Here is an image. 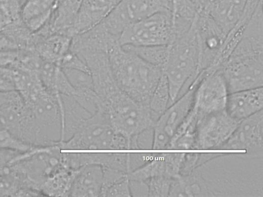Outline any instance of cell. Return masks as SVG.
<instances>
[{
	"label": "cell",
	"mask_w": 263,
	"mask_h": 197,
	"mask_svg": "<svg viewBox=\"0 0 263 197\" xmlns=\"http://www.w3.org/2000/svg\"><path fill=\"white\" fill-rule=\"evenodd\" d=\"M13 91L11 92H2L0 91V107L6 102L10 97Z\"/></svg>",
	"instance_id": "obj_31"
},
{
	"label": "cell",
	"mask_w": 263,
	"mask_h": 197,
	"mask_svg": "<svg viewBox=\"0 0 263 197\" xmlns=\"http://www.w3.org/2000/svg\"><path fill=\"white\" fill-rule=\"evenodd\" d=\"M115 80L119 88L136 102L148 105L162 75V69L120 44L108 53Z\"/></svg>",
	"instance_id": "obj_3"
},
{
	"label": "cell",
	"mask_w": 263,
	"mask_h": 197,
	"mask_svg": "<svg viewBox=\"0 0 263 197\" xmlns=\"http://www.w3.org/2000/svg\"><path fill=\"white\" fill-rule=\"evenodd\" d=\"M78 169L64 165L51 174L41 188L43 196H69Z\"/></svg>",
	"instance_id": "obj_22"
},
{
	"label": "cell",
	"mask_w": 263,
	"mask_h": 197,
	"mask_svg": "<svg viewBox=\"0 0 263 197\" xmlns=\"http://www.w3.org/2000/svg\"><path fill=\"white\" fill-rule=\"evenodd\" d=\"M101 196H132L128 175L106 188Z\"/></svg>",
	"instance_id": "obj_29"
},
{
	"label": "cell",
	"mask_w": 263,
	"mask_h": 197,
	"mask_svg": "<svg viewBox=\"0 0 263 197\" xmlns=\"http://www.w3.org/2000/svg\"><path fill=\"white\" fill-rule=\"evenodd\" d=\"M139 55L149 63L162 68L167 55L168 46L135 47L122 46Z\"/></svg>",
	"instance_id": "obj_25"
},
{
	"label": "cell",
	"mask_w": 263,
	"mask_h": 197,
	"mask_svg": "<svg viewBox=\"0 0 263 197\" xmlns=\"http://www.w3.org/2000/svg\"><path fill=\"white\" fill-rule=\"evenodd\" d=\"M195 27L199 48L201 73L215 70L226 35L204 12H201L196 19Z\"/></svg>",
	"instance_id": "obj_13"
},
{
	"label": "cell",
	"mask_w": 263,
	"mask_h": 197,
	"mask_svg": "<svg viewBox=\"0 0 263 197\" xmlns=\"http://www.w3.org/2000/svg\"><path fill=\"white\" fill-rule=\"evenodd\" d=\"M168 196L263 197V157L215 153L175 179Z\"/></svg>",
	"instance_id": "obj_1"
},
{
	"label": "cell",
	"mask_w": 263,
	"mask_h": 197,
	"mask_svg": "<svg viewBox=\"0 0 263 197\" xmlns=\"http://www.w3.org/2000/svg\"><path fill=\"white\" fill-rule=\"evenodd\" d=\"M169 102L168 85L166 78L162 74L149 103V109L155 122L168 107Z\"/></svg>",
	"instance_id": "obj_24"
},
{
	"label": "cell",
	"mask_w": 263,
	"mask_h": 197,
	"mask_svg": "<svg viewBox=\"0 0 263 197\" xmlns=\"http://www.w3.org/2000/svg\"><path fill=\"white\" fill-rule=\"evenodd\" d=\"M64 112V134L62 141L70 138L92 114L72 96L61 95Z\"/></svg>",
	"instance_id": "obj_23"
},
{
	"label": "cell",
	"mask_w": 263,
	"mask_h": 197,
	"mask_svg": "<svg viewBox=\"0 0 263 197\" xmlns=\"http://www.w3.org/2000/svg\"><path fill=\"white\" fill-rule=\"evenodd\" d=\"M262 109L261 87L229 93L225 110L230 116L240 121Z\"/></svg>",
	"instance_id": "obj_18"
},
{
	"label": "cell",
	"mask_w": 263,
	"mask_h": 197,
	"mask_svg": "<svg viewBox=\"0 0 263 197\" xmlns=\"http://www.w3.org/2000/svg\"><path fill=\"white\" fill-rule=\"evenodd\" d=\"M239 122L230 116L226 110L200 117L196 129V149L219 150Z\"/></svg>",
	"instance_id": "obj_12"
},
{
	"label": "cell",
	"mask_w": 263,
	"mask_h": 197,
	"mask_svg": "<svg viewBox=\"0 0 263 197\" xmlns=\"http://www.w3.org/2000/svg\"><path fill=\"white\" fill-rule=\"evenodd\" d=\"M103 184L102 166L88 165L78 169L69 196H101Z\"/></svg>",
	"instance_id": "obj_20"
},
{
	"label": "cell",
	"mask_w": 263,
	"mask_h": 197,
	"mask_svg": "<svg viewBox=\"0 0 263 197\" xmlns=\"http://www.w3.org/2000/svg\"><path fill=\"white\" fill-rule=\"evenodd\" d=\"M72 37L54 33L41 36L35 34L32 48L44 61L60 66L66 54L71 50Z\"/></svg>",
	"instance_id": "obj_19"
},
{
	"label": "cell",
	"mask_w": 263,
	"mask_h": 197,
	"mask_svg": "<svg viewBox=\"0 0 263 197\" xmlns=\"http://www.w3.org/2000/svg\"><path fill=\"white\" fill-rule=\"evenodd\" d=\"M167 46V55L162 69L168 85L170 106L201 73L195 23L189 30L174 37Z\"/></svg>",
	"instance_id": "obj_4"
},
{
	"label": "cell",
	"mask_w": 263,
	"mask_h": 197,
	"mask_svg": "<svg viewBox=\"0 0 263 197\" xmlns=\"http://www.w3.org/2000/svg\"><path fill=\"white\" fill-rule=\"evenodd\" d=\"M174 179L158 176L150 178L144 183L147 187V196H168Z\"/></svg>",
	"instance_id": "obj_27"
},
{
	"label": "cell",
	"mask_w": 263,
	"mask_h": 197,
	"mask_svg": "<svg viewBox=\"0 0 263 197\" xmlns=\"http://www.w3.org/2000/svg\"><path fill=\"white\" fill-rule=\"evenodd\" d=\"M196 83L194 82L169 106L155 122L152 128V149H167L172 139L192 109Z\"/></svg>",
	"instance_id": "obj_10"
},
{
	"label": "cell",
	"mask_w": 263,
	"mask_h": 197,
	"mask_svg": "<svg viewBox=\"0 0 263 197\" xmlns=\"http://www.w3.org/2000/svg\"><path fill=\"white\" fill-rule=\"evenodd\" d=\"M173 38L171 13H159L127 27L119 37L121 46L168 45Z\"/></svg>",
	"instance_id": "obj_8"
},
{
	"label": "cell",
	"mask_w": 263,
	"mask_h": 197,
	"mask_svg": "<svg viewBox=\"0 0 263 197\" xmlns=\"http://www.w3.org/2000/svg\"><path fill=\"white\" fill-rule=\"evenodd\" d=\"M173 0H122L99 24L120 37L129 26L159 13H171Z\"/></svg>",
	"instance_id": "obj_7"
},
{
	"label": "cell",
	"mask_w": 263,
	"mask_h": 197,
	"mask_svg": "<svg viewBox=\"0 0 263 197\" xmlns=\"http://www.w3.org/2000/svg\"><path fill=\"white\" fill-rule=\"evenodd\" d=\"M20 0H0V31L22 20Z\"/></svg>",
	"instance_id": "obj_26"
},
{
	"label": "cell",
	"mask_w": 263,
	"mask_h": 197,
	"mask_svg": "<svg viewBox=\"0 0 263 197\" xmlns=\"http://www.w3.org/2000/svg\"><path fill=\"white\" fill-rule=\"evenodd\" d=\"M22 100L24 105L19 139L32 147L61 142L64 134L61 96L54 95L43 87Z\"/></svg>",
	"instance_id": "obj_2"
},
{
	"label": "cell",
	"mask_w": 263,
	"mask_h": 197,
	"mask_svg": "<svg viewBox=\"0 0 263 197\" xmlns=\"http://www.w3.org/2000/svg\"><path fill=\"white\" fill-rule=\"evenodd\" d=\"M57 4L58 0H26L21 7L22 19L36 33L48 23Z\"/></svg>",
	"instance_id": "obj_21"
},
{
	"label": "cell",
	"mask_w": 263,
	"mask_h": 197,
	"mask_svg": "<svg viewBox=\"0 0 263 197\" xmlns=\"http://www.w3.org/2000/svg\"><path fill=\"white\" fill-rule=\"evenodd\" d=\"M62 0H58V4Z\"/></svg>",
	"instance_id": "obj_33"
},
{
	"label": "cell",
	"mask_w": 263,
	"mask_h": 197,
	"mask_svg": "<svg viewBox=\"0 0 263 197\" xmlns=\"http://www.w3.org/2000/svg\"><path fill=\"white\" fill-rule=\"evenodd\" d=\"M122 0H83L72 28V36L100 23Z\"/></svg>",
	"instance_id": "obj_17"
},
{
	"label": "cell",
	"mask_w": 263,
	"mask_h": 197,
	"mask_svg": "<svg viewBox=\"0 0 263 197\" xmlns=\"http://www.w3.org/2000/svg\"><path fill=\"white\" fill-rule=\"evenodd\" d=\"M59 144L63 151L132 150L130 141L117 132L99 110L91 115L70 138Z\"/></svg>",
	"instance_id": "obj_5"
},
{
	"label": "cell",
	"mask_w": 263,
	"mask_h": 197,
	"mask_svg": "<svg viewBox=\"0 0 263 197\" xmlns=\"http://www.w3.org/2000/svg\"><path fill=\"white\" fill-rule=\"evenodd\" d=\"M263 53L230 54L220 66L229 93L263 86Z\"/></svg>",
	"instance_id": "obj_9"
},
{
	"label": "cell",
	"mask_w": 263,
	"mask_h": 197,
	"mask_svg": "<svg viewBox=\"0 0 263 197\" xmlns=\"http://www.w3.org/2000/svg\"><path fill=\"white\" fill-rule=\"evenodd\" d=\"M98 110L117 132L129 140L152 128L155 123L149 105L136 102L122 90L102 103Z\"/></svg>",
	"instance_id": "obj_6"
},
{
	"label": "cell",
	"mask_w": 263,
	"mask_h": 197,
	"mask_svg": "<svg viewBox=\"0 0 263 197\" xmlns=\"http://www.w3.org/2000/svg\"><path fill=\"white\" fill-rule=\"evenodd\" d=\"M263 110L239 122L219 150H240L250 156L263 157Z\"/></svg>",
	"instance_id": "obj_15"
},
{
	"label": "cell",
	"mask_w": 263,
	"mask_h": 197,
	"mask_svg": "<svg viewBox=\"0 0 263 197\" xmlns=\"http://www.w3.org/2000/svg\"><path fill=\"white\" fill-rule=\"evenodd\" d=\"M185 153H157L141 166L128 173L130 181L144 182L158 176L175 179L180 171Z\"/></svg>",
	"instance_id": "obj_16"
},
{
	"label": "cell",
	"mask_w": 263,
	"mask_h": 197,
	"mask_svg": "<svg viewBox=\"0 0 263 197\" xmlns=\"http://www.w3.org/2000/svg\"><path fill=\"white\" fill-rule=\"evenodd\" d=\"M262 0H209L204 12L226 35L239 25L246 24Z\"/></svg>",
	"instance_id": "obj_14"
},
{
	"label": "cell",
	"mask_w": 263,
	"mask_h": 197,
	"mask_svg": "<svg viewBox=\"0 0 263 197\" xmlns=\"http://www.w3.org/2000/svg\"><path fill=\"white\" fill-rule=\"evenodd\" d=\"M0 91H16L14 67L0 66Z\"/></svg>",
	"instance_id": "obj_30"
},
{
	"label": "cell",
	"mask_w": 263,
	"mask_h": 197,
	"mask_svg": "<svg viewBox=\"0 0 263 197\" xmlns=\"http://www.w3.org/2000/svg\"><path fill=\"white\" fill-rule=\"evenodd\" d=\"M229 91L221 71L201 73L195 88L192 108L201 117L225 110Z\"/></svg>",
	"instance_id": "obj_11"
},
{
	"label": "cell",
	"mask_w": 263,
	"mask_h": 197,
	"mask_svg": "<svg viewBox=\"0 0 263 197\" xmlns=\"http://www.w3.org/2000/svg\"><path fill=\"white\" fill-rule=\"evenodd\" d=\"M32 146L28 145L0 125V150H11L20 152L26 151Z\"/></svg>",
	"instance_id": "obj_28"
},
{
	"label": "cell",
	"mask_w": 263,
	"mask_h": 197,
	"mask_svg": "<svg viewBox=\"0 0 263 197\" xmlns=\"http://www.w3.org/2000/svg\"><path fill=\"white\" fill-rule=\"evenodd\" d=\"M26 0H20L21 2V4H22H22L24 3V2Z\"/></svg>",
	"instance_id": "obj_32"
}]
</instances>
